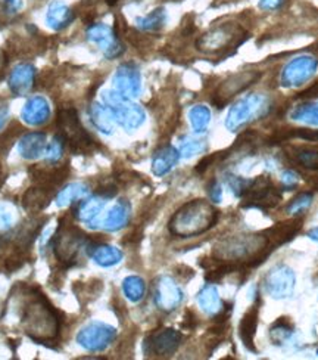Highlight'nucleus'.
Here are the masks:
<instances>
[{
	"mask_svg": "<svg viewBox=\"0 0 318 360\" xmlns=\"http://www.w3.org/2000/svg\"><path fill=\"white\" fill-rule=\"evenodd\" d=\"M20 324L36 342H49L59 335V319L50 303L40 294L30 293L21 304Z\"/></svg>",
	"mask_w": 318,
	"mask_h": 360,
	"instance_id": "1",
	"label": "nucleus"
},
{
	"mask_svg": "<svg viewBox=\"0 0 318 360\" xmlns=\"http://www.w3.org/2000/svg\"><path fill=\"white\" fill-rule=\"evenodd\" d=\"M273 248L264 233H242L221 240L214 247V258L217 261L240 266H256L264 261Z\"/></svg>",
	"mask_w": 318,
	"mask_h": 360,
	"instance_id": "2",
	"label": "nucleus"
},
{
	"mask_svg": "<svg viewBox=\"0 0 318 360\" xmlns=\"http://www.w3.org/2000/svg\"><path fill=\"white\" fill-rule=\"evenodd\" d=\"M218 220L215 207L206 200L186 202L171 217L168 229L178 238H193L210 230Z\"/></svg>",
	"mask_w": 318,
	"mask_h": 360,
	"instance_id": "3",
	"label": "nucleus"
},
{
	"mask_svg": "<svg viewBox=\"0 0 318 360\" xmlns=\"http://www.w3.org/2000/svg\"><path fill=\"white\" fill-rule=\"evenodd\" d=\"M58 129L65 144L75 154H89L94 149L93 137L82 127L77 111L73 106L61 108L58 113Z\"/></svg>",
	"mask_w": 318,
	"mask_h": 360,
	"instance_id": "4",
	"label": "nucleus"
},
{
	"mask_svg": "<svg viewBox=\"0 0 318 360\" xmlns=\"http://www.w3.org/2000/svg\"><path fill=\"white\" fill-rule=\"evenodd\" d=\"M246 39V32L238 24H223L206 32L196 41V48L202 53L215 55L238 48Z\"/></svg>",
	"mask_w": 318,
	"mask_h": 360,
	"instance_id": "5",
	"label": "nucleus"
},
{
	"mask_svg": "<svg viewBox=\"0 0 318 360\" xmlns=\"http://www.w3.org/2000/svg\"><path fill=\"white\" fill-rule=\"evenodd\" d=\"M105 105L110 109L115 121L127 130L140 127L145 121V111L117 90H106L102 95Z\"/></svg>",
	"mask_w": 318,
	"mask_h": 360,
	"instance_id": "6",
	"label": "nucleus"
},
{
	"mask_svg": "<svg viewBox=\"0 0 318 360\" xmlns=\"http://www.w3.org/2000/svg\"><path fill=\"white\" fill-rule=\"evenodd\" d=\"M86 244V235L70 223H61L53 240V253L59 263L71 266L75 263L81 248Z\"/></svg>",
	"mask_w": 318,
	"mask_h": 360,
	"instance_id": "7",
	"label": "nucleus"
},
{
	"mask_svg": "<svg viewBox=\"0 0 318 360\" xmlns=\"http://www.w3.org/2000/svg\"><path fill=\"white\" fill-rule=\"evenodd\" d=\"M242 198L245 201V207H256V209L267 210L277 205L282 195L267 176H258L249 182V186Z\"/></svg>",
	"mask_w": 318,
	"mask_h": 360,
	"instance_id": "8",
	"label": "nucleus"
},
{
	"mask_svg": "<svg viewBox=\"0 0 318 360\" xmlns=\"http://www.w3.org/2000/svg\"><path fill=\"white\" fill-rule=\"evenodd\" d=\"M117 338V329L103 322H90L77 334V342L87 352H103Z\"/></svg>",
	"mask_w": 318,
	"mask_h": 360,
	"instance_id": "9",
	"label": "nucleus"
},
{
	"mask_svg": "<svg viewBox=\"0 0 318 360\" xmlns=\"http://www.w3.org/2000/svg\"><path fill=\"white\" fill-rule=\"evenodd\" d=\"M182 338V334L177 329H158L145 340V352L149 356L170 357L178 350Z\"/></svg>",
	"mask_w": 318,
	"mask_h": 360,
	"instance_id": "10",
	"label": "nucleus"
},
{
	"mask_svg": "<svg viewBox=\"0 0 318 360\" xmlns=\"http://www.w3.org/2000/svg\"><path fill=\"white\" fill-rule=\"evenodd\" d=\"M295 273L286 265H277L268 270L264 278V289L273 298H286L294 293Z\"/></svg>",
	"mask_w": 318,
	"mask_h": 360,
	"instance_id": "11",
	"label": "nucleus"
},
{
	"mask_svg": "<svg viewBox=\"0 0 318 360\" xmlns=\"http://www.w3.org/2000/svg\"><path fill=\"white\" fill-rule=\"evenodd\" d=\"M266 106H267L266 99L261 98V96H256V95L247 96V98L242 99L230 109L226 126L231 132H236L238 129L243 127L245 124L251 121L255 116L262 114V109Z\"/></svg>",
	"mask_w": 318,
	"mask_h": 360,
	"instance_id": "12",
	"label": "nucleus"
},
{
	"mask_svg": "<svg viewBox=\"0 0 318 360\" xmlns=\"http://www.w3.org/2000/svg\"><path fill=\"white\" fill-rule=\"evenodd\" d=\"M154 301L162 312L175 310L183 301V291L170 276H159L154 284Z\"/></svg>",
	"mask_w": 318,
	"mask_h": 360,
	"instance_id": "13",
	"label": "nucleus"
},
{
	"mask_svg": "<svg viewBox=\"0 0 318 360\" xmlns=\"http://www.w3.org/2000/svg\"><path fill=\"white\" fill-rule=\"evenodd\" d=\"M86 34L90 43L98 46L108 60H114L124 52L114 30L105 24L90 25Z\"/></svg>",
	"mask_w": 318,
	"mask_h": 360,
	"instance_id": "14",
	"label": "nucleus"
},
{
	"mask_svg": "<svg viewBox=\"0 0 318 360\" xmlns=\"http://www.w3.org/2000/svg\"><path fill=\"white\" fill-rule=\"evenodd\" d=\"M261 77V73L258 71H243L239 74H234L231 77H229L223 85H221L215 93V99L214 102L218 105V108H223V105L233 98L234 95L240 93L242 90H245L246 88H249L251 85Z\"/></svg>",
	"mask_w": 318,
	"mask_h": 360,
	"instance_id": "15",
	"label": "nucleus"
},
{
	"mask_svg": "<svg viewBox=\"0 0 318 360\" xmlns=\"http://www.w3.org/2000/svg\"><path fill=\"white\" fill-rule=\"evenodd\" d=\"M114 86L118 93L126 98H136L142 90V78L139 68L133 64H122L114 76Z\"/></svg>",
	"mask_w": 318,
	"mask_h": 360,
	"instance_id": "16",
	"label": "nucleus"
},
{
	"mask_svg": "<svg viewBox=\"0 0 318 360\" xmlns=\"http://www.w3.org/2000/svg\"><path fill=\"white\" fill-rule=\"evenodd\" d=\"M50 104L43 96H33V98L25 102L21 111V120L33 127L43 126L50 120Z\"/></svg>",
	"mask_w": 318,
	"mask_h": 360,
	"instance_id": "17",
	"label": "nucleus"
},
{
	"mask_svg": "<svg viewBox=\"0 0 318 360\" xmlns=\"http://www.w3.org/2000/svg\"><path fill=\"white\" fill-rule=\"evenodd\" d=\"M102 195L99 197H92V198H82L77 202H74L73 213L77 220L86 223L92 229H98V219L103 210V207L106 204Z\"/></svg>",
	"mask_w": 318,
	"mask_h": 360,
	"instance_id": "18",
	"label": "nucleus"
},
{
	"mask_svg": "<svg viewBox=\"0 0 318 360\" xmlns=\"http://www.w3.org/2000/svg\"><path fill=\"white\" fill-rule=\"evenodd\" d=\"M317 61L308 57H302L290 62L283 71L284 86H299L307 81L315 71Z\"/></svg>",
	"mask_w": 318,
	"mask_h": 360,
	"instance_id": "19",
	"label": "nucleus"
},
{
	"mask_svg": "<svg viewBox=\"0 0 318 360\" xmlns=\"http://www.w3.org/2000/svg\"><path fill=\"white\" fill-rule=\"evenodd\" d=\"M36 81V68L31 64H18L9 74L8 86L15 96L30 93Z\"/></svg>",
	"mask_w": 318,
	"mask_h": 360,
	"instance_id": "20",
	"label": "nucleus"
},
{
	"mask_svg": "<svg viewBox=\"0 0 318 360\" xmlns=\"http://www.w3.org/2000/svg\"><path fill=\"white\" fill-rule=\"evenodd\" d=\"M48 146L43 132H31L24 134L18 142L20 155L27 161H36L45 154Z\"/></svg>",
	"mask_w": 318,
	"mask_h": 360,
	"instance_id": "21",
	"label": "nucleus"
},
{
	"mask_svg": "<svg viewBox=\"0 0 318 360\" xmlns=\"http://www.w3.org/2000/svg\"><path fill=\"white\" fill-rule=\"evenodd\" d=\"M131 217V205L127 200H120L113 209H110L106 214V217L101 221L102 229L108 232H117L121 230L122 228H126L129 225Z\"/></svg>",
	"mask_w": 318,
	"mask_h": 360,
	"instance_id": "22",
	"label": "nucleus"
},
{
	"mask_svg": "<svg viewBox=\"0 0 318 360\" xmlns=\"http://www.w3.org/2000/svg\"><path fill=\"white\" fill-rule=\"evenodd\" d=\"M301 228H302V219L295 217L292 220L282 221V223H277L275 226L270 228L264 235H266V238L268 240L270 247L274 250V247L283 245V244H286V242L292 240L295 235L299 232Z\"/></svg>",
	"mask_w": 318,
	"mask_h": 360,
	"instance_id": "23",
	"label": "nucleus"
},
{
	"mask_svg": "<svg viewBox=\"0 0 318 360\" xmlns=\"http://www.w3.org/2000/svg\"><path fill=\"white\" fill-rule=\"evenodd\" d=\"M74 21V12L61 0H53L48 8L46 22L52 30L59 32Z\"/></svg>",
	"mask_w": 318,
	"mask_h": 360,
	"instance_id": "24",
	"label": "nucleus"
},
{
	"mask_svg": "<svg viewBox=\"0 0 318 360\" xmlns=\"http://www.w3.org/2000/svg\"><path fill=\"white\" fill-rule=\"evenodd\" d=\"M180 160V152L174 146H164L158 149L152 158V173L162 177L170 173Z\"/></svg>",
	"mask_w": 318,
	"mask_h": 360,
	"instance_id": "25",
	"label": "nucleus"
},
{
	"mask_svg": "<svg viewBox=\"0 0 318 360\" xmlns=\"http://www.w3.org/2000/svg\"><path fill=\"white\" fill-rule=\"evenodd\" d=\"M198 304L202 309V312H205L210 316H215V317L226 310L223 300H221V297H219L218 289L212 284L205 285L201 289V293L198 294Z\"/></svg>",
	"mask_w": 318,
	"mask_h": 360,
	"instance_id": "26",
	"label": "nucleus"
},
{
	"mask_svg": "<svg viewBox=\"0 0 318 360\" xmlns=\"http://www.w3.org/2000/svg\"><path fill=\"white\" fill-rule=\"evenodd\" d=\"M89 254L96 265H99L101 268H113L122 260V251L120 248L108 244L90 247Z\"/></svg>",
	"mask_w": 318,
	"mask_h": 360,
	"instance_id": "27",
	"label": "nucleus"
},
{
	"mask_svg": "<svg viewBox=\"0 0 318 360\" xmlns=\"http://www.w3.org/2000/svg\"><path fill=\"white\" fill-rule=\"evenodd\" d=\"M258 317H259V307H258V304H255V306H252L245 313V316L242 317V321H240V326H239V334H240V338H242L243 344L246 345L249 350H252V352H255L254 338H255V334H256Z\"/></svg>",
	"mask_w": 318,
	"mask_h": 360,
	"instance_id": "28",
	"label": "nucleus"
},
{
	"mask_svg": "<svg viewBox=\"0 0 318 360\" xmlns=\"http://www.w3.org/2000/svg\"><path fill=\"white\" fill-rule=\"evenodd\" d=\"M90 120L93 123V126L98 129L99 132L105 133V134H110L114 130V116L110 113V109L106 105H101V104H93L90 106Z\"/></svg>",
	"mask_w": 318,
	"mask_h": 360,
	"instance_id": "29",
	"label": "nucleus"
},
{
	"mask_svg": "<svg viewBox=\"0 0 318 360\" xmlns=\"http://www.w3.org/2000/svg\"><path fill=\"white\" fill-rule=\"evenodd\" d=\"M50 201L49 193L45 188H31L25 192L22 198V205L27 212L37 213L45 210Z\"/></svg>",
	"mask_w": 318,
	"mask_h": 360,
	"instance_id": "30",
	"label": "nucleus"
},
{
	"mask_svg": "<svg viewBox=\"0 0 318 360\" xmlns=\"http://www.w3.org/2000/svg\"><path fill=\"white\" fill-rule=\"evenodd\" d=\"M90 189L85 184H70L64 189H61L57 195V204L58 207H66L70 204H74L82 198L89 197Z\"/></svg>",
	"mask_w": 318,
	"mask_h": 360,
	"instance_id": "31",
	"label": "nucleus"
},
{
	"mask_svg": "<svg viewBox=\"0 0 318 360\" xmlns=\"http://www.w3.org/2000/svg\"><path fill=\"white\" fill-rule=\"evenodd\" d=\"M122 293L130 301L139 303L145 298L146 284L140 276H127V278L122 281Z\"/></svg>",
	"mask_w": 318,
	"mask_h": 360,
	"instance_id": "32",
	"label": "nucleus"
},
{
	"mask_svg": "<svg viewBox=\"0 0 318 360\" xmlns=\"http://www.w3.org/2000/svg\"><path fill=\"white\" fill-rule=\"evenodd\" d=\"M189 120H190L193 130H195L196 133H202L206 130V127H208L210 120H211L210 109L203 105L193 106L189 113Z\"/></svg>",
	"mask_w": 318,
	"mask_h": 360,
	"instance_id": "33",
	"label": "nucleus"
},
{
	"mask_svg": "<svg viewBox=\"0 0 318 360\" xmlns=\"http://www.w3.org/2000/svg\"><path fill=\"white\" fill-rule=\"evenodd\" d=\"M312 204V193L311 192H302L289 202L286 207V213L289 216L294 217H301L302 214H305V212L310 209Z\"/></svg>",
	"mask_w": 318,
	"mask_h": 360,
	"instance_id": "34",
	"label": "nucleus"
},
{
	"mask_svg": "<svg viewBox=\"0 0 318 360\" xmlns=\"http://www.w3.org/2000/svg\"><path fill=\"white\" fill-rule=\"evenodd\" d=\"M165 11L159 8L143 18H137V25L145 32H158L165 25Z\"/></svg>",
	"mask_w": 318,
	"mask_h": 360,
	"instance_id": "35",
	"label": "nucleus"
},
{
	"mask_svg": "<svg viewBox=\"0 0 318 360\" xmlns=\"http://www.w3.org/2000/svg\"><path fill=\"white\" fill-rule=\"evenodd\" d=\"M292 334L294 326L286 317H280L277 322H274V325L270 329V337L274 344H283Z\"/></svg>",
	"mask_w": 318,
	"mask_h": 360,
	"instance_id": "36",
	"label": "nucleus"
},
{
	"mask_svg": "<svg viewBox=\"0 0 318 360\" xmlns=\"http://www.w3.org/2000/svg\"><path fill=\"white\" fill-rule=\"evenodd\" d=\"M295 160L302 167L318 170V148H301L295 151Z\"/></svg>",
	"mask_w": 318,
	"mask_h": 360,
	"instance_id": "37",
	"label": "nucleus"
},
{
	"mask_svg": "<svg viewBox=\"0 0 318 360\" xmlns=\"http://www.w3.org/2000/svg\"><path fill=\"white\" fill-rule=\"evenodd\" d=\"M65 141L64 137L61 134H57L52 139V142L46 146V151H45V157L48 161L50 162H57L61 160L62 154H64V149H65Z\"/></svg>",
	"mask_w": 318,
	"mask_h": 360,
	"instance_id": "38",
	"label": "nucleus"
},
{
	"mask_svg": "<svg viewBox=\"0 0 318 360\" xmlns=\"http://www.w3.org/2000/svg\"><path fill=\"white\" fill-rule=\"evenodd\" d=\"M294 120H302L311 124H318V104L317 105H302L294 111Z\"/></svg>",
	"mask_w": 318,
	"mask_h": 360,
	"instance_id": "39",
	"label": "nucleus"
},
{
	"mask_svg": "<svg viewBox=\"0 0 318 360\" xmlns=\"http://www.w3.org/2000/svg\"><path fill=\"white\" fill-rule=\"evenodd\" d=\"M206 148V145L202 141H196V139H185L182 142V148H180V157L185 158H191L195 157L196 154H201Z\"/></svg>",
	"mask_w": 318,
	"mask_h": 360,
	"instance_id": "40",
	"label": "nucleus"
},
{
	"mask_svg": "<svg viewBox=\"0 0 318 360\" xmlns=\"http://www.w3.org/2000/svg\"><path fill=\"white\" fill-rule=\"evenodd\" d=\"M249 182H251V180H246V179L239 177V176H231V174L227 176V185L230 186V189L233 191L234 195L239 197V198H242L245 195V192L249 186Z\"/></svg>",
	"mask_w": 318,
	"mask_h": 360,
	"instance_id": "41",
	"label": "nucleus"
},
{
	"mask_svg": "<svg viewBox=\"0 0 318 360\" xmlns=\"http://www.w3.org/2000/svg\"><path fill=\"white\" fill-rule=\"evenodd\" d=\"M290 136L299 137L303 141H311L317 142L318 141V130H308V129H295L294 132H290Z\"/></svg>",
	"mask_w": 318,
	"mask_h": 360,
	"instance_id": "42",
	"label": "nucleus"
},
{
	"mask_svg": "<svg viewBox=\"0 0 318 360\" xmlns=\"http://www.w3.org/2000/svg\"><path fill=\"white\" fill-rule=\"evenodd\" d=\"M208 193L211 201L215 204L221 202V200H223V188H221V185L217 182V180H214V182H211V185L208 186Z\"/></svg>",
	"mask_w": 318,
	"mask_h": 360,
	"instance_id": "43",
	"label": "nucleus"
},
{
	"mask_svg": "<svg viewBox=\"0 0 318 360\" xmlns=\"http://www.w3.org/2000/svg\"><path fill=\"white\" fill-rule=\"evenodd\" d=\"M282 184L286 191H292L298 185V174L294 172H284L282 174Z\"/></svg>",
	"mask_w": 318,
	"mask_h": 360,
	"instance_id": "44",
	"label": "nucleus"
},
{
	"mask_svg": "<svg viewBox=\"0 0 318 360\" xmlns=\"http://www.w3.org/2000/svg\"><path fill=\"white\" fill-rule=\"evenodd\" d=\"M5 5L10 13H17L22 9L24 0H5Z\"/></svg>",
	"mask_w": 318,
	"mask_h": 360,
	"instance_id": "45",
	"label": "nucleus"
},
{
	"mask_svg": "<svg viewBox=\"0 0 318 360\" xmlns=\"http://www.w3.org/2000/svg\"><path fill=\"white\" fill-rule=\"evenodd\" d=\"M299 98H307V99L318 98V83H315V85H312L311 88H308L305 92H302V93L299 95Z\"/></svg>",
	"mask_w": 318,
	"mask_h": 360,
	"instance_id": "46",
	"label": "nucleus"
},
{
	"mask_svg": "<svg viewBox=\"0 0 318 360\" xmlns=\"http://www.w3.org/2000/svg\"><path fill=\"white\" fill-rule=\"evenodd\" d=\"M9 120V108L0 106V130H2Z\"/></svg>",
	"mask_w": 318,
	"mask_h": 360,
	"instance_id": "47",
	"label": "nucleus"
},
{
	"mask_svg": "<svg viewBox=\"0 0 318 360\" xmlns=\"http://www.w3.org/2000/svg\"><path fill=\"white\" fill-rule=\"evenodd\" d=\"M5 65H6V57H5V53L0 50V76H2V73L5 70Z\"/></svg>",
	"mask_w": 318,
	"mask_h": 360,
	"instance_id": "48",
	"label": "nucleus"
},
{
	"mask_svg": "<svg viewBox=\"0 0 318 360\" xmlns=\"http://www.w3.org/2000/svg\"><path fill=\"white\" fill-rule=\"evenodd\" d=\"M308 238H311L312 241H317L318 242V228H314L308 232Z\"/></svg>",
	"mask_w": 318,
	"mask_h": 360,
	"instance_id": "49",
	"label": "nucleus"
},
{
	"mask_svg": "<svg viewBox=\"0 0 318 360\" xmlns=\"http://www.w3.org/2000/svg\"><path fill=\"white\" fill-rule=\"evenodd\" d=\"M117 2H118V0H106V4H108V5H110V6L115 5Z\"/></svg>",
	"mask_w": 318,
	"mask_h": 360,
	"instance_id": "50",
	"label": "nucleus"
},
{
	"mask_svg": "<svg viewBox=\"0 0 318 360\" xmlns=\"http://www.w3.org/2000/svg\"><path fill=\"white\" fill-rule=\"evenodd\" d=\"M0 180H2V165H0Z\"/></svg>",
	"mask_w": 318,
	"mask_h": 360,
	"instance_id": "51",
	"label": "nucleus"
},
{
	"mask_svg": "<svg viewBox=\"0 0 318 360\" xmlns=\"http://www.w3.org/2000/svg\"><path fill=\"white\" fill-rule=\"evenodd\" d=\"M317 353H318V352H317Z\"/></svg>",
	"mask_w": 318,
	"mask_h": 360,
	"instance_id": "52",
	"label": "nucleus"
}]
</instances>
